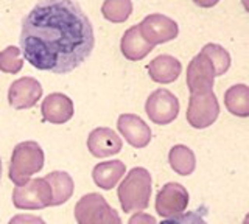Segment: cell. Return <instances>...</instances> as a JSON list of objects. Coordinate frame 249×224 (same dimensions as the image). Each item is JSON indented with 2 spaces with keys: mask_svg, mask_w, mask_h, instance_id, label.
<instances>
[{
  "mask_svg": "<svg viewBox=\"0 0 249 224\" xmlns=\"http://www.w3.org/2000/svg\"><path fill=\"white\" fill-rule=\"evenodd\" d=\"M20 52L37 70L69 73L95 45L93 27L73 0H41L22 20Z\"/></svg>",
  "mask_w": 249,
  "mask_h": 224,
  "instance_id": "cell-1",
  "label": "cell"
},
{
  "mask_svg": "<svg viewBox=\"0 0 249 224\" xmlns=\"http://www.w3.org/2000/svg\"><path fill=\"white\" fill-rule=\"evenodd\" d=\"M218 112H220V106H218L216 97L212 90H207L192 95L187 117L192 126L206 128L216 120Z\"/></svg>",
  "mask_w": 249,
  "mask_h": 224,
  "instance_id": "cell-2",
  "label": "cell"
},
{
  "mask_svg": "<svg viewBox=\"0 0 249 224\" xmlns=\"http://www.w3.org/2000/svg\"><path fill=\"white\" fill-rule=\"evenodd\" d=\"M140 33L151 45L167 42L175 39L178 36V24L163 14H150L143 19L142 24H139Z\"/></svg>",
  "mask_w": 249,
  "mask_h": 224,
  "instance_id": "cell-3",
  "label": "cell"
},
{
  "mask_svg": "<svg viewBox=\"0 0 249 224\" xmlns=\"http://www.w3.org/2000/svg\"><path fill=\"white\" fill-rule=\"evenodd\" d=\"M215 76L216 75L212 63L201 52L190 63L189 75H187V81H189V87L192 90V94H201V92L212 90Z\"/></svg>",
  "mask_w": 249,
  "mask_h": 224,
  "instance_id": "cell-4",
  "label": "cell"
},
{
  "mask_svg": "<svg viewBox=\"0 0 249 224\" xmlns=\"http://www.w3.org/2000/svg\"><path fill=\"white\" fill-rule=\"evenodd\" d=\"M146 111H148V115L151 117V120L163 125V123H168L176 117L179 111V104L173 94H170L168 90L160 89V90H156L154 94L148 98Z\"/></svg>",
  "mask_w": 249,
  "mask_h": 224,
  "instance_id": "cell-5",
  "label": "cell"
},
{
  "mask_svg": "<svg viewBox=\"0 0 249 224\" xmlns=\"http://www.w3.org/2000/svg\"><path fill=\"white\" fill-rule=\"evenodd\" d=\"M153 45L150 42H146V39L140 33L139 25L129 28L123 36L122 41V50L124 53V56L129 59H140L145 55L151 52Z\"/></svg>",
  "mask_w": 249,
  "mask_h": 224,
  "instance_id": "cell-6",
  "label": "cell"
},
{
  "mask_svg": "<svg viewBox=\"0 0 249 224\" xmlns=\"http://www.w3.org/2000/svg\"><path fill=\"white\" fill-rule=\"evenodd\" d=\"M148 70H150V75L154 81L171 83L178 78L179 73H181V64H179V61L175 59L173 56L162 55L153 61L150 67H148Z\"/></svg>",
  "mask_w": 249,
  "mask_h": 224,
  "instance_id": "cell-7",
  "label": "cell"
},
{
  "mask_svg": "<svg viewBox=\"0 0 249 224\" xmlns=\"http://www.w3.org/2000/svg\"><path fill=\"white\" fill-rule=\"evenodd\" d=\"M224 104L228 111L237 117H249V87L237 84L224 94Z\"/></svg>",
  "mask_w": 249,
  "mask_h": 224,
  "instance_id": "cell-8",
  "label": "cell"
},
{
  "mask_svg": "<svg viewBox=\"0 0 249 224\" xmlns=\"http://www.w3.org/2000/svg\"><path fill=\"white\" fill-rule=\"evenodd\" d=\"M41 94L39 90V84L35 80H20L18 83L13 84V89H11V103L16 107H25L30 104H35L36 100Z\"/></svg>",
  "mask_w": 249,
  "mask_h": 224,
  "instance_id": "cell-9",
  "label": "cell"
},
{
  "mask_svg": "<svg viewBox=\"0 0 249 224\" xmlns=\"http://www.w3.org/2000/svg\"><path fill=\"white\" fill-rule=\"evenodd\" d=\"M103 17L114 24L124 22L132 13V2L131 0H105L101 6Z\"/></svg>",
  "mask_w": 249,
  "mask_h": 224,
  "instance_id": "cell-10",
  "label": "cell"
},
{
  "mask_svg": "<svg viewBox=\"0 0 249 224\" xmlns=\"http://www.w3.org/2000/svg\"><path fill=\"white\" fill-rule=\"evenodd\" d=\"M202 53L209 58V61L212 63L213 69H215V75H223L231 66V56L229 53L226 52L221 45L216 44H207L204 49H202Z\"/></svg>",
  "mask_w": 249,
  "mask_h": 224,
  "instance_id": "cell-11",
  "label": "cell"
},
{
  "mask_svg": "<svg viewBox=\"0 0 249 224\" xmlns=\"http://www.w3.org/2000/svg\"><path fill=\"white\" fill-rule=\"evenodd\" d=\"M42 111L45 112L49 120L56 119V112H64V115L70 117V115H72V104H70L69 98L62 95H50L45 100Z\"/></svg>",
  "mask_w": 249,
  "mask_h": 224,
  "instance_id": "cell-12",
  "label": "cell"
},
{
  "mask_svg": "<svg viewBox=\"0 0 249 224\" xmlns=\"http://www.w3.org/2000/svg\"><path fill=\"white\" fill-rule=\"evenodd\" d=\"M120 126L126 136L132 134V136H137V137H143V140H148L150 131H148L145 123L139 117H134V115H123V117L120 119Z\"/></svg>",
  "mask_w": 249,
  "mask_h": 224,
  "instance_id": "cell-13",
  "label": "cell"
},
{
  "mask_svg": "<svg viewBox=\"0 0 249 224\" xmlns=\"http://www.w3.org/2000/svg\"><path fill=\"white\" fill-rule=\"evenodd\" d=\"M22 67V59L19 58V49L8 47L0 53V69L6 72H18Z\"/></svg>",
  "mask_w": 249,
  "mask_h": 224,
  "instance_id": "cell-14",
  "label": "cell"
},
{
  "mask_svg": "<svg viewBox=\"0 0 249 224\" xmlns=\"http://www.w3.org/2000/svg\"><path fill=\"white\" fill-rule=\"evenodd\" d=\"M159 224H209V223L204 220V216L198 212H185V213L163 220Z\"/></svg>",
  "mask_w": 249,
  "mask_h": 224,
  "instance_id": "cell-15",
  "label": "cell"
},
{
  "mask_svg": "<svg viewBox=\"0 0 249 224\" xmlns=\"http://www.w3.org/2000/svg\"><path fill=\"white\" fill-rule=\"evenodd\" d=\"M193 2L198 6H201V8H212V6H215L220 0H193Z\"/></svg>",
  "mask_w": 249,
  "mask_h": 224,
  "instance_id": "cell-16",
  "label": "cell"
},
{
  "mask_svg": "<svg viewBox=\"0 0 249 224\" xmlns=\"http://www.w3.org/2000/svg\"><path fill=\"white\" fill-rule=\"evenodd\" d=\"M241 3H243V6H245V10L249 13V0H241Z\"/></svg>",
  "mask_w": 249,
  "mask_h": 224,
  "instance_id": "cell-17",
  "label": "cell"
},
{
  "mask_svg": "<svg viewBox=\"0 0 249 224\" xmlns=\"http://www.w3.org/2000/svg\"><path fill=\"white\" fill-rule=\"evenodd\" d=\"M2 174H3V165H2V157H0V182H2Z\"/></svg>",
  "mask_w": 249,
  "mask_h": 224,
  "instance_id": "cell-18",
  "label": "cell"
},
{
  "mask_svg": "<svg viewBox=\"0 0 249 224\" xmlns=\"http://www.w3.org/2000/svg\"><path fill=\"white\" fill-rule=\"evenodd\" d=\"M243 224H249V215L246 216V220H245V223Z\"/></svg>",
  "mask_w": 249,
  "mask_h": 224,
  "instance_id": "cell-19",
  "label": "cell"
}]
</instances>
